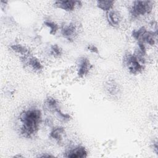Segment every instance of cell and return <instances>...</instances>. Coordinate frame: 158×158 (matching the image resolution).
<instances>
[{
	"instance_id": "obj_1",
	"label": "cell",
	"mask_w": 158,
	"mask_h": 158,
	"mask_svg": "<svg viewBox=\"0 0 158 158\" xmlns=\"http://www.w3.org/2000/svg\"><path fill=\"white\" fill-rule=\"evenodd\" d=\"M42 120L41 111L36 108H30L22 112L19 116V130L25 138L33 136L38 131Z\"/></svg>"
},
{
	"instance_id": "obj_2",
	"label": "cell",
	"mask_w": 158,
	"mask_h": 158,
	"mask_svg": "<svg viewBox=\"0 0 158 158\" xmlns=\"http://www.w3.org/2000/svg\"><path fill=\"white\" fill-rule=\"evenodd\" d=\"M123 64L128 71L133 75H138L142 72L144 67L135 54L127 53L123 58Z\"/></svg>"
},
{
	"instance_id": "obj_3",
	"label": "cell",
	"mask_w": 158,
	"mask_h": 158,
	"mask_svg": "<svg viewBox=\"0 0 158 158\" xmlns=\"http://www.w3.org/2000/svg\"><path fill=\"white\" fill-rule=\"evenodd\" d=\"M152 2L150 1H135L133 2L130 13L133 18L149 14L152 9Z\"/></svg>"
},
{
	"instance_id": "obj_4",
	"label": "cell",
	"mask_w": 158,
	"mask_h": 158,
	"mask_svg": "<svg viewBox=\"0 0 158 158\" xmlns=\"http://www.w3.org/2000/svg\"><path fill=\"white\" fill-rule=\"evenodd\" d=\"M54 7L66 12H72L77 7L81 6V2L78 1H56L54 3Z\"/></svg>"
},
{
	"instance_id": "obj_5",
	"label": "cell",
	"mask_w": 158,
	"mask_h": 158,
	"mask_svg": "<svg viewBox=\"0 0 158 158\" xmlns=\"http://www.w3.org/2000/svg\"><path fill=\"white\" fill-rule=\"evenodd\" d=\"M92 67V65L89 60L85 57L78 59L77 64V75L79 77L83 78L85 77L89 72Z\"/></svg>"
},
{
	"instance_id": "obj_6",
	"label": "cell",
	"mask_w": 158,
	"mask_h": 158,
	"mask_svg": "<svg viewBox=\"0 0 158 158\" xmlns=\"http://www.w3.org/2000/svg\"><path fill=\"white\" fill-rule=\"evenodd\" d=\"M77 30L75 24L69 23L62 25L61 28V34L64 38L68 40H72L77 35Z\"/></svg>"
},
{
	"instance_id": "obj_7",
	"label": "cell",
	"mask_w": 158,
	"mask_h": 158,
	"mask_svg": "<svg viewBox=\"0 0 158 158\" xmlns=\"http://www.w3.org/2000/svg\"><path fill=\"white\" fill-rule=\"evenodd\" d=\"M106 17L108 23L110 26L117 27L120 25L121 22V16L117 10L111 9L106 12Z\"/></svg>"
},
{
	"instance_id": "obj_8",
	"label": "cell",
	"mask_w": 158,
	"mask_h": 158,
	"mask_svg": "<svg viewBox=\"0 0 158 158\" xmlns=\"http://www.w3.org/2000/svg\"><path fill=\"white\" fill-rule=\"evenodd\" d=\"M25 64L35 72H40L43 69V65L40 60L35 56H25L23 57Z\"/></svg>"
},
{
	"instance_id": "obj_9",
	"label": "cell",
	"mask_w": 158,
	"mask_h": 158,
	"mask_svg": "<svg viewBox=\"0 0 158 158\" xmlns=\"http://www.w3.org/2000/svg\"><path fill=\"white\" fill-rule=\"evenodd\" d=\"M87 156V151L84 146H77L67 152V157L84 158Z\"/></svg>"
},
{
	"instance_id": "obj_10",
	"label": "cell",
	"mask_w": 158,
	"mask_h": 158,
	"mask_svg": "<svg viewBox=\"0 0 158 158\" xmlns=\"http://www.w3.org/2000/svg\"><path fill=\"white\" fill-rule=\"evenodd\" d=\"M64 134V128L62 127H56L51 130L49 133V136L51 138H52L58 143H60L63 139V136Z\"/></svg>"
},
{
	"instance_id": "obj_11",
	"label": "cell",
	"mask_w": 158,
	"mask_h": 158,
	"mask_svg": "<svg viewBox=\"0 0 158 158\" xmlns=\"http://www.w3.org/2000/svg\"><path fill=\"white\" fill-rule=\"evenodd\" d=\"M44 104L46 109L51 112L55 113L56 110L59 108L57 101L52 97L47 98L44 101Z\"/></svg>"
},
{
	"instance_id": "obj_12",
	"label": "cell",
	"mask_w": 158,
	"mask_h": 158,
	"mask_svg": "<svg viewBox=\"0 0 158 158\" xmlns=\"http://www.w3.org/2000/svg\"><path fill=\"white\" fill-rule=\"evenodd\" d=\"M138 41L142 42L143 43H146L148 44L149 45L153 46L155 44V38H154L153 32L148 31L146 30L143 34L139 41Z\"/></svg>"
},
{
	"instance_id": "obj_13",
	"label": "cell",
	"mask_w": 158,
	"mask_h": 158,
	"mask_svg": "<svg viewBox=\"0 0 158 158\" xmlns=\"http://www.w3.org/2000/svg\"><path fill=\"white\" fill-rule=\"evenodd\" d=\"M114 4V1H98L96 2V5L98 7L106 12L112 9Z\"/></svg>"
},
{
	"instance_id": "obj_14",
	"label": "cell",
	"mask_w": 158,
	"mask_h": 158,
	"mask_svg": "<svg viewBox=\"0 0 158 158\" xmlns=\"http://www.w3.org/2000/svg\"><path fill=\"white\" fill-rule=\"evenodd\" d=\"M10 48L14 52L18 53L23 56L28 55L29 51H28V49L25 46H24L20 44H13L10 45Z\"/></svg>"
},
{
	"instance_id": "obj_15",
	"label": "cell",
	"mask_w": 158,
	"mask_h": 158,
	"mask_svg": "<svg viewBox=\"0 0 158 158\" xmlns=\"http://www.w3.org/2000/svg\"><path fill=\"white\" fill-rule=\"evenodd\" d=\"M106 89L107 90L108 93L112 96L117 95L119 93V88L117 84L114 81H109L107 84Z\"/></svg>"
},
{
	"instance_id": "obj_16",
	"label": "cell",
	"mask_w": 158,
	"mask_h": 158,
	"mask_svg": "<svg viewBox=\"0 0 158 158\" xmlns=\"http://www.w3.org/2000/svg\"><path fill=\"white\" fill-rule=\"evenodd\" d=\"M44 24L49 29V33L51 35H55L59 29L58 25L54 22L50 20H45Z\"/></svg>"
},
{
	"instance_id": "obj_17",
	"label": "cell",
	"mask_w": 158,
	"mask_h": 158,
	"mask_svg": "<svg viewBox=\"0 0 158 158\" xmlns=\"http://www.w3.org/2000/svg\"><path fill=\"white\" fill-rule=\"evenodd\" d=\"M49 53L52 56L56 58L60 57L62 55V51L57 44H52L51 46Z\"/></svg>"
},
{
	"instance_id": "obj_18",
	"label": "cell",
	"mask_w": 158,
	"mask_h": 158,
	"mask_svg": "<svg viewBox=\"0 0 158 158\" xmlns=\"http://www.w3.org/2000/svg\"><path fill=\"white\" fill-rule=\"evenodd\" d=\"M146 31V29L144 27H141L136 30H134L131 33L132 37L137 41H139L143 34Z\"/></svg>"
},
{
	"instance_id": "obj_19",
	"label": "cell",
	"mask_w": 158,
	"mask_h": 158,
	"mask_svg": "<svg viewBox=\"0 0 158 158\" xmlns=\"http://www.w3.org/2000/svg\"><path fill=\"white\" fill-rule=\"evenodd\" d=\"M55 113H56V116L57 117V118L59 120H60L61 121H62V122H67V121H69L71 118V117H70V115L69 114L64 113L60 109V108L57 109L56 111L55 112Z\"/></svg>"
},
{
	"instance_id": "obj_20",
	"label": "cell",
	"mask_w": 158,
	"mask_h": 158,
	"mask_svg": "<svg viewBox=\"0 0 158 158\" xmlns=\"http://www.w3.org/2000/svg\"><path fill=\"white\" fill-rule=\"evenodd\" d=\"M87 49H88V51H89L92 53H94V54H98L99 53L98 48L94 44L88 45V47H87Z\"/></svg>"
}]
</instances>
